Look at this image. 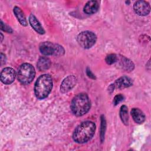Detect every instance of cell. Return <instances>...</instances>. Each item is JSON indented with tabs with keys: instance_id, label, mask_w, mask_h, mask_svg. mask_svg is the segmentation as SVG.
I'll return each mask as SVG.
<instances>
[{
	"instance_id": "cell-1",
	"label": "cell",
	"mask_w": 151,
	"mask_h": 151,
	"mask_svg": "<svg viewBox=\"0 0 151 151\" xmlns=\"http://www.w3.org/2000/svg\"><path fill=\"white\" fill-rule=\"evenodd\" d=\"M96 124L91 121H86L80 124L74 130L73 139L78 143H84L90 140L96 131Z\"/></svg>"
},
{
	"instance_id": "cell-2",
	"label": "cell",
	"mask_w": 151,
	"mask_h": 151,
	"mask_svg": "<svg viewBox=\"0 0 151 151\" xmlns=\"http://www.w3.org/2000/svg\"><path fill=\"white\" fill-rule=\"evenodd\" d=\"M90 100L86 93L76 95L71 102L70 108L72 113L76 116H81L86 114L90 109Z\"/></svg>"
},
{
	"instance_id": "cell-3",
	"label": "cell",
	"mask_w": 151,
	"mask_h": 151,
	"mask_svg": "<svg viewBox=\"0 0 151 151\" xmlns=\"http://www.w3.org/2000/svg\"><path fill=\"white\" fill-rule=\"evenodd\" d=\"M52 88V79L47 74L41 75L37 80L34 85V93L38 99L46 98L50 93Z\"/></svg>"
},
{
	"instance_id": "cell-4",
	"label": "cell",
	"mask_w": 151,
	"mask_h": 151,
	"mask_svg": "<svg viewBox=\"0 0 151 151\" xmlns=\"http://www.w3.org/2000/svg\"><path fill=\"white\" fill-rule=\"evenodd\" d=\"M35 75L34 67L29 63H24L20 65L17 73L18 81L24 84L32 82Z\"/></svg>"
},
{
	"instance_id": "cell-5",
	"label": "cell",
	"mask_w": 151,
	"mask_h": 151,
	"mask_svg": "<svg viewBox=\"0 0 151 151\" xmlns=\"http://www.w3.org/2000/svg\"><path fill=\"white\" fill-rule=\"evenodd\" d=\"M97 37L96 34L89 31L80 32L77 37L78 44L84 49H88L92 47L96 43Z\"/></svg>"
},
{
	"instance_id": "cell-6",
	"label": "cell",
	"mask_w": 151,
	"mask_h": 151,
	"mask_svg": "<svg viewBox=\"0 0 151 151\" xmlns=\"http://www.w3.org/2000/svg\"><path fill=\"white\" fill-rule=\"evenodd\" d=\"M16 77L15 71L11 67L4 68L1 73V80L5 84H9L14 82Z\"/></svg>"
},
{
	"instance_id": "cell-7",
	"label": "cell",
	"mask_w": 151,
	"mask_h": 151,
	"mask_svg": "<svg viewBox=\"0 0 151 151\" xmlns=\"http://www.w3.org/2000/svg\"><path fill=\"white\" fill-rule=\"evenodd\" d=\"M133 9L136 14L140 16H145L150 12V5L145 1H137L133 5Z\"/></svg>"
},
{
	"instance_id": "cell-8",
	"label": "cell",
	"mask_w": 151,
	"mask_h": 151,
	"mask_svg": "<svg viewBox=\"0 0 151 151\" xmlns=\"http://www.w3.org/2000/svg\"><path fill=\"white\" fill-rule=\"evenodd\" d=\"M77 83V78L73 76L70 75L67 77L62 81L60 86V91L63 93H65L71 90Z\"/></svg>"
},
{
	"instance_id": "cell-9",
	"label": "cell",
	"mask_w": 151,
	"mask_h": 151,
	"mask_svg": "<svg viewBox=\"0 0 151 151\" xmlns=\"http://www.w3.org/2000/svg\"><path fill=\"white\" fill-rule=\"evenodd\" d=\"M115 88L123 89L124 88H127L132 86L133 81L132 80L127 76H122L118 79H117L113 83Z\"/></svg>"
},
{
	"instance_id": "cell-10",
	"label": "cell",
	"mask_w": 151,
	"mask_h": 151,
	"mask_svg": "<svg viewBox=\"0 0 151 151\" xmlns=\"http://www.w3.org/2000/svg\"><path fill=\"white\" fill-rule=\"evenodd\" d=\"M55 44L51 42L45 41L42 42L40 45V52L45 55H54L55 50Z\"/></svg>"
},
{
	"instance_id": "cell-11",
	"label": "cell",
	"mask_w": 151,
	"mask_h": 151,
	"mask_svg": "<svg viewBox=\"0 0 151 151\" xmlns=\"http://www.w3.org/2000/svg\"><path fill=\"white\" fill-rule=\"evenodd\" d=\"M117 62L119 63V64L122 68L127 71H130L134 69V65L133 63L124 56H120V57H117Z\"/></svg>"
},
{
	"instance_id": "cell-12",
	"label": "cell",
	"mask_w": 151,
	"mask_h": 151,
	"mask_svg": "<svg viewBox=\"0 0 151 151\" xmlns=\"http://www.w3.org/2000/svg\"><path fill=\"white\" fill-rule=\"evenodd\" d=\"M99 8V4L96 1H89L84 5L83 10L87 14H93Z\"/></svg>"
},
{
	"instance_id": "cell-13",
	"label": "cell",
	"mask_w": 151,
	"mask_h": 151,
	"mask_svg": "<svg viewBox=\"0 0 151 151\" xmlns=\"http://www.w3.org/2000/svg\"><path fill=\"white\" fill-rule=\"evenodd\" d=\"M29 24L32 27V28L38 34H44L45 33V31L42 28V25L37 19V18L33 15L31 14L29 17Z\"/></svg>"
},
{
	"instance_id": "cell-14",
	"label": "cell",
	"mask_w": 151,
	"mask_h": 151,
	"mask_svg": "<svg viewBox=\"0 0 151 151\" xmlns=\"http://www.w3.org/2000/svg\"><path fill=\"white\" fill-rule=\"evenodd\" d=\"M134 121L139 124L143 123L145 120V115L143 112L138 108H133L130 111Z\"/></svg>"
},
{
	"instance_id": "cell-15",
	"label": "cell",
	"mask_w": 151,
	"mask_h": 151,
	"mask_svg": "<svg viewBox=\"0 0 151 151\" xmlns=\"http://www.w3.org/2000/svg\"><path fill=\"white\" fill-rule=\"evenodd\" d=\"M51 65L50 60L45 57H41L37 62V68L41 71H44L48 70Z\"/></svg>"
},
{
	"instance_id": "cell-16",
	"label": "cell",
	"mask_w": 151,
	"mask_h": 151,
	"mask_svg": "<svg viewBox=\"0 0 151 151\" xmlns=\"http://www.w3.org/2000/svg\"><path fill=\"white\" fill-rule=\"evenodd\" d=\"M14 13L19 22L22 26L26 27L27 25V21L22 9L18 6H15L14 8Z\"/></svg>"
},
{
	"instance_id": "cell-17",
	"label": "cell",
	"mask_w": 151,
	"mask_h": 151,
	"mask_svg": "<svg viewBox=\"0 0 151 151\" xmlns=\"http://www.w3.org/2000/svg\"><path fill=\"white\" fill-rule=\"evenodd\" d=\"M120 117L122 122L125 125H127L129 123V114L127 107L126 106L123 105L121 106L120 110Z\"/></svg>"
},
{
	"instance_id": "cell-18",
	"label": "cell",
	"mask_w": 151,
	"mask_h": 151,
	"mask_svg": "<svg viewBox=\"0 0 151 151\" xmlns=\"http://www.w3.org/2000/svg\"><path fill=\"white\" fill-rule=\"evenodd\" d=\"M100 137L101 141L103 142L104 137V133L106 129V122L104 116L102 115L101 116V126H100Z\"/></svg>"
},
{
	"instance_id": "cell-19",
	"label": "cell",
	"mask_w": 151,
	"mask_h": 151,
	"mask_svg": "<svg viewBox=\"0 0 151 151\" xmlns=\"http://www.w3.org/2000/svg\"><path fill=\"white\" fill-rule=\"evenodd\" d=\"M117 56L114 54H110L106 56L105 61L107 64L111 65L117 62Z\"/></svg>"
},
{
	"instance_id": "cell-20",
	"label": "cell",
	"mask_w": 151,
	"mask_h": 151,
	"mask_svg": "<svg viewBox=\"0 0 151 151\" xmlns=\"http://www.w3.org/2000/svg\"><path fill=\"white\" fill-rule=\"evenodd\" d=\"M64 52H65L64 49L63 48V47L62 46H61L58 44H55L54 55L61 56L64 54Z\"/></svg>"
},
{
	"instance_id": "cell-21",
	"label": "cell",
	"mask_w": 151,
	"mask_h": 151,
	"mask_svg": "<svg viewBox=\"0 0 151 151\" xmlns=\"http://www.w3.org/2000/svg\"><path fill=\"white\" fill-rule=\"evenodd\" d=\"M124 99V96L123 95H122V94H118L117 95H116L113 99V104L114 106L117 105L118 104H119L122 101H123Z\"/></svg>"
},
{
	"instance_id": "cell-22",
	"label": "cell",
	"mask_w": 151,
	"mask_h": 151,
	"mask_svg": "<svg viewBox=\"0 0 151 151\" xmlns=\"http://www.w3.org/2000/svg\"><path fill=\"white\" fill-rule=\"evenodd\" d=\"M1 28L2 30L7 32L8 33H11L12 32V30L11 29V28L10 27H9L8 25H6L5 24H4L2 21H1Z\"/></svg>"
},
{
	"instance_id": "cell-23",
	"label": "cell",
	"mask_w": 151,
	"mask_h": 151,
	"mask_svg": "<svg viewBox=\"0 0 151 151\" xmlns=\"http://www.w3.org/2000/svg\"><path fill=\"white\" fill-rule=\"evenodd\" d=\"M86 74L88 76V77L92 78V79H96L95 76L93 74V73L91 72L90 69L89 68H87L86 69Z\"/></svg>"
},
{
	"instance_id": "cell-24",
	"label": "cell",
	"mask_w": 151,
	"mask_h": 151,
	"mask_svg": "<svg viewBox=\"0 0 151 151\" xmlns=\"http://www.w3.org/2000/svg\"><path fill=\"white\" fill-rule=\"evenodd\" d=\"M115 88V87H114V84H110V86H109V87H108V91H109V92L110 93H111L113 91H114V89Z\"/></svg>"
},
{
	"instance_id": "cell-25",
	"label": "cell",
	"mask_w": 151,
	"mask_h": 151,
	"mask_svg": "<svg viewBox=\"0 0 151 151\" xmlns=\"http://www.w3.org/2000/svg\"><path fill=\"white\" fill-rule=\"evenodd\" d=\"M5 61H6V59H5V55L1 53V64H2L3 63H5Z\"/></svg>"
},
{
	"instance_id": "cell-26",
	"label": "cell",
	"mask_w": 151,
	"mask_h": 151,
	"mask_svg": "<svg viewBox=\"0 0 151 151\" xmlns=\"http://www.w3.org/2000/svg\"><path fill=\"white\" fill-rule=\"evenodd\" d=\"M1 41H2V39H3V35H2V34H1Z\"/></svg>"
}]
</instances>
